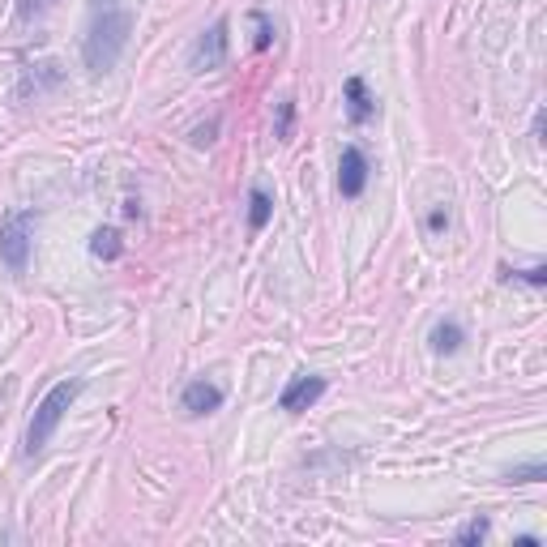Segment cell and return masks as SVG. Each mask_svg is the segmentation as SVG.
I'll return each instance as SVG.
<instances>
[{
  "label": "cell",
  "instance_id": "1",
  "mask_svg": "<svg viewBox=\"0 0 547 547\" xmlns=\"http://www.w3.org/2000/svg\"><path fill=\"white\" fill-rule=\"evenodd\" d=\"M129 34H133V14L129 5L120 0H95V14H90V26H86V39H81V60L86 69L103 78L120 65V56L129 48Z\"/></svg>",
  "mask_w": 547,
  "mask_h": 547
},
{
  "label": "cell",
  "instance_id": "2",
  "mask_svg": "<svg viewBox=\"0 0 547 547\" xmlns=\"http://www.w3.org/2000/svg\"><path fill=\"white\" fill-rule=\"evenodd\" d=\"M78 394H81V381H78V376H69V381H56V385L43 394V403L34 406V419H31V428H26V458H39V453L48 450V440L56 436V428H60L65 411L78 403Z\"/></svg>",
  "mask_w": 547,
  "mask_h": 547
},
{
  "label": "cell",
  "instance_id": "3",
  "mask_svg": "<svg viewBox=\"0 0 547 547\" xmlns=\"http://www.w3.org/2000/svg\"><path fill=\"white\" fill-rule=\"evenodd\" d=\"M34 227H39V209H14L0 223V261L9 265V274H26L34 248Z\"/></svg>",
  "mask_w": 547,
  "mask_h": 547
},
{
  "label": "cell",
  "instance_id": "4",
  "mask_svg": "<svg viewBox=\"0 0 547 547\" xmlns=\"http://www.w3.org/2000/svg\"><path fill=\"white\" fill-rule=\"evenodd\" d=\"M227 56H231V22L218 17L209 31L197 34L193 51H189V69L193 73H218L227 65Z\"/></svg>",
  "mask_w": 547,
  "mask_h": 547
},
{
  "label": "cell",
  "instance_id": "5",
  "mask_svg": "<svg viewBox=\"0 0 547 547\" xmlns=\"http://www.w3.org/2000/svg\"><path fill=\"white\" fill-rule=\"evenodd\" d=\"M321 394H325V376H317V372H295L287 385H283V394H278V411L300 415L312 403H321Z\"/></svg>",
  "mask_w": 547,
  "mask_h": 547
},
{
  "label": "cell",
  "instance_id": "6",
  "mask_svg": "<svg viewBox=\"0 0 547 547\" xmlns=\"http://www.w3.org/2000/svg\"><path fill=\"white\" fill-rule=\"evenodd\" d=\"M368 154L359 150V145H342V159H338V193L347 197V201H355V197H364V189H368Z\"/></svg>",
  "mask_w": 547,
  "mask_h": 547
},
{
  "label": "cell",
  "instance_id": "7",
  "mask_svg": "<svg viewBox=\"0 0 547 547\" xmlns=\"http://www.w3.org/2000/svg\"><path fill=\"white\" fill-rule=\"evenodd\" d=\"M342 98H347V120H351L355 129L359 125H368L372 116H376V98H372V90H368V81L364 78H347L342 81Z\"/></svg>",
  "mask_w": 547,
  "mask_h": 547
},
{
  "label": "cell",
  "instance_id": "8",
  "mask_svg": "<svg viewBox=\"0 0 547 547\" xmlns=\"http://www.w3.org/2000/svg\"><path fill=\"white\" fill-rule=\"evenodd\" d=\"M223 389L214 385V381H189L184 394H180V406L189 411V415H214L218 406H223Z\"/></svg>",
  "mask_w": 547,
  "mask_h": 547
},
{
  "label": "cell",
  "instance_id": "9",
  "mask_svg": "<svg viewBox=\"0 0 547 547\" xmlns=\"http://www.w3.org/2000/svg\"><path fill=\"white\" fill-rule=\"evenodd\" d=\"M270 218H274V197L265 193L261 184H253V189H248V231H253V236L265 231Z\"/></svg>",
  "mask_w": 547,
  "mask_h": 547
},
{
  "label": "cell",
  "instance_id": "10",
  "mask_svg": "<svg viewBox=\"0 0 547 547\" xmlns=\"http://www.w3.org/2000/svg\"><path fill=\"white\" fill-rule=\"evenodd\" d=\"M462 342H467V329H462L458 321H436L432 325V351L453 355V351H462Z\"/></svg>",
  "mask_w": 547,
  "mask_h": 547
},
{
  "label": "cell",
  "instance_id": "11",
  "mask_svg": "<svg viewBox=\"0 0 547 547\" xmlns=\"http://www.w3.org/2000/svg\"><path fill=\"white\" fill-rule=\"evenodd\" d=\"M90 253H95L98 261H116L120 253H125V240H120V231H116V227H98L95 236H90Z\"/></svg>",
  "mask_w": 547,
  "mask_h": 547
},
{
  "label": "cell",
  "instance_id": "12",
  "mask_svg": "<svg viewBox=\"0 0 547 547\" xmlns=\"http://www.w3.org/2000/svg\"><path fill=\"white\" fill-rule=\"evenodd\" d=\"M547 479V467L534 458V462H517V467L505 470V483H543Z\"/></svg>",
  "mask_w": 547,
  "mask_h": 547
},
{
  "label": "cell",
  "instance_id": "13",
  "mask_svg": "<svg viewBox=\"0 0 547 547\" xmlns=\"http://www.w3.org/2000/svg\"><path fill=\"white\" fill-rule=\"evenodd\" d=\"M248 17H253V31H257V34H253V48H257V51H270V48H274V22H270V14L253 9Z\"/></svg>",
  "mask_w": 547,
  "mask_h": 547
},
{
  "label": "cell",
  "instance_id": "14",
  "mask_svg": "<svg viewBox=\"0 0 547 547\" xmlns=\"http://www.w3.org/2000/svg\"><path fill=\"white\" fill-rule=\"evenodd\" d=\"M291 129H295V98H278V120H274V137H278V142H291Z\"/></svg>",
  "mask_w": 547,
  "mask_h": 547
},
{
  "label": "cell",
  "instance_id": "15",
  "mask_svg": "<svg viewBox=\"0 0 547 547\" xmlns=\"http://www.w3.org/2000/svg\"><path fill=\"white\" fill-rule=\"evenodd\" d=\"M487 531H492V522H487V517H470L467 526H462V531L453 534V543H462V547L483 543V539H487Z\"/></svg>",
  "mask_w": 547,
  "mask_h": 547
},
{
  "label": "cell",
  "instance_id": "16",
  "mask_svg": "<svg viewBox=\"0 0 547 547\" xmlns=\"http://www.w3.org/2000/svg\"><path fill=\"white\" fill-rule=\"evenodd\" d=\"M500 278H517V283H526V287H547V265H531V270H509V265H500Z\"/></svg>",
  "mask_w": 547,
  "mask_h": 547
},
{
  "label": "cell",
  "instance_id": "17",
  "mask_svg": "<svg viewBox=\"0 0 547 547\" xmlns=\"http://www.w3.org/2000/svg\"><path fill=\"white\" fill-rule=\"evenodd\" d=\"M214 133H218V116H214L209 125H197V129H193V145H209V142H214Z\"/></svg>",
  "mask_w": 547,
  "mask_h": 547
},
{
  "label": "cell",
  "instance_id": "18",
  "mask_svg": "<svg viewBox=\"0 0 547 547\" xmlns=\"http://www.w3.org/2000/svg\"><path fill=\"white\" fill-rule=\"evenodd\" d=\"M450 227V209H432L428 214V231H445Z\"/></svg>",
  "mask_w": 547,
  "mask_h": 547
}]
</instances>
